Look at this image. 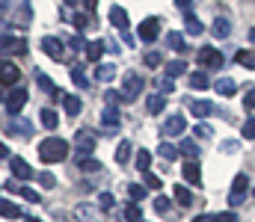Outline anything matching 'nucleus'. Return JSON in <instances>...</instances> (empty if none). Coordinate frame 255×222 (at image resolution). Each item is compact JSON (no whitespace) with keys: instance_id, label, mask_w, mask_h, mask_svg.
<instances>
[{"instance_id":"f257e3e1","label":"nucleus","mask_w":255,"mask_h":222,"mask_svg":"<svg viewBox=\"0 0 255 222\" xmlns=\"http://www.w3.org/2000/svg\"><path fill=\"white\" fill-rule=\"evenodd\" d=\"M39 157H42V163H60L68 157V143L63 137H48L39 143Z\"/></svg>"},{"instance_id":"f03ea898","label":"nucleus","mask_w":255,"mask_h":222,"mask_svg":"<svg viewBox=\"0 0 255 222\" xmlns=\"http://www.w3.org/2000/svg\"><path fill=\"white\" fill-rule=\"evenodd\" d=\"M142 92H145V77L136 74V72H128L125 77H122V92H119L122 101H125V104H133Z\"/></svg>"},{"instance_id":"7ed1b4c3","label":"nucleus","mask_w":255,"mask_h":222,"mask_svg":"<svg viewBox=\"0 0 255 222\" xmlns=\"http://www.w3.org/2000/svg\"><path fill=\"white\" fill-rule=\"evenodd\" d=\"M95 143H98L95 131H92V128H80V131L74 134V151H77V157H89V154L95 151Z\"/></svg>"},{"instance_id":"20e7f679","label":"nucleus","mask_w":255,"mask_h":222,"mask_svg":"<svg viewBox=\"0 0 255 222\" xmlns=\"http://www.w3.org/2000/svg\"><path fill=\"white\" fill-rule=\"evenodd\" d=\"M27 98H30V95H27V89H12V92L3 98V104H6V113H9V116H18V113L27 107Z\"/></svg>"},{"instance_id":"39448f33","label":"nucleus","mask_w":255,"mask_h":222,"mask_svg":"<svg viewBox=\"0 0 255 222\" xmlns=\"http://www.w3.org/2000/svg\"><path fill=\"white\" fill-rule=\"evenodd\" d=\"M247 190H250V178L241 172L235 181H232V193H229V205L232 208H238V205H244V199H247Z\"/></svg>"},{"instance_id":"423d86ee","label":"nucleus","mask_w":255,"mask_h":222,"mask_svg":"<svg viewBox=\"0 0 255 222\" xmlns=\"http://www.w3.org/2000/svg\"><path fill=\"white\" fill-rule=\"evenodd\" d=\"M196 63L202 69H223V54H220V48H202L196 54Z\"/></svg>"},{"instance_id":"0eeeda50","label":"nucleus","mask_w":255,"mask_h":222,"mask_svg":"<svg viewBox=\"0 0 255 222\" xmlns=\"http://www.w3.org/2000/svg\"><path fill=\"white\" fill-rule=\"evenodd\" d=\"M42 51H45L51 60H57V63L65 60V42L57 39V36H45V39H42Z\"/></svg>"},{"instance_id":"6e6552de","label":"nucleus","mask_w":255,"mask_h":222,"mask_svg":"<svg viewBox=\"0 0 255 222\" xmlns=\"http://www.w3.org/2000/svg\"><path fill=\"white\" fill-rule=\"evenodd\" d=\"M160 36V21L157 18H145L142 24H139V39L142 42H154Z\"/></svg>"},{"instance_id":"1a4fd4ad","label":"nucleus","mask_w":255,"mask_h":222,"mask_svg":"<svg viewBox=\"0 0 255 222\" xmlns=\"http://www.w3.org/2000/svg\"><path fill=\"white\" fill-rule=\"evenodd\" d=\"M12 175H15L18 181H30V178H36L33 166H30L24 157H12Z\"/></svg>"},{"instance_id":"9d476101","label":"nucleus","mask_w":255,"mask_h":222,"mask_svg":"<svg viewBox=\"0 0 255 222\" xmlns=\"http://www.w3.org/2000/svg\"><path fill=\"white\" fill-rule=\"evenodd\" d=\"M18 80H21V72H18V66L3 60V63H0V83H3V86H15Z\"/></svg>"},{"instance_id":"9b49d317","label":"nucleus","mask_w":255,"mask_h":222,"mask_svg":"<svg viewBox=\"0 0 255 222\" xmlns=\"http://www.w3.org/2000/svg\"><path fill=\"white\" fill-rule=\"evenodd\" d=\"M184 128H187V119L178 116V113L163 122V134H166V137H178V134H184Z\"/></svg>"},{"instance_id":"f8f14e48","label":"nucleus","mask_w":255,"mask_h":222,"mask_svg":"<svg viewBox=\"0 0 255 222\" xmlns=\"http://www.w3.org/2000/svg\"><path fill=\"white\" fill-rule=\"evenodd\" d=\"M0 51H9V54H27V39H18V36H3L0 39Z\"/></svg>"},{"instance_id":"ddd939ff","label":"nucleus","mask_w":255,"mask_h":222,"mask_svg":"<svg viewBox=\"0 0 255 222\" xmlns=\"http://www.w3.org/2000/svg\"><path fill=\"white\" fill-rule=\"evenodd\" d=\"M163 107H166V95H163V92H154V95L145 98V110H148L151 116H160Z\"/></svg>"},{"instance_id":"4468645a","label":"nucleus","mask_w":255,"mask_h":222,"mask_svg":"<svg viewBox=\"0 0 255 222\" xmlns=\"http://www.w3.org/2000/svg\"><path fill=\"white\" fill-rule=\"evenodd\" d=\"M190 113L193 119H208L214 113V104L211 101H190Z\"/></svg>"},{"instance_id":"2eb2a0df","label":"nucleus","mask_w":255,"mask_h":222,"mask_svg":"<svg viewBox=\"0 0 255 222\" xmlns=\"http://www.w3.org/2000/svg\"><path fill=\"white\" fill-rule=\"evenodd\" d=\"M211 33H214V39H229V36H232V24H229V18H214Z\"/></svg>"},{"instance_id":"dca6fc26","label":"nucleus","mask_w":255,"mask_h":222,"mask_svg":"<svg viewBox=\"0 0 255 222\" xmlns=\"http://www.w3.org/2000/svg\"><path fill=\"white\" fill-rule=\"evenodd\" d=\"M101 57H104V42H101V39H95V42H86V60L98 66V60H101Z\"/></svg>"},{"instance_id":"f3484780","label":"nucleus","mask_w":255,"mask_h":222,"mask_svg":"<svg viewBox=\"0 0 255 222\" xmlns=\"http://www.w3.org/2000/svg\"><path fill=\"white\" fill-rule=\"evenodd\" d=\"M6 190H12V193H18L21 199H27V202H33V205L39 202V193H36V190H30L27 184H24V187H18L15 181H9V184H6Z\"/></svg>"},{"instance_id":"a211bd4d","label":"nucleus","mask_w":255,"mask_h":222,"mask_svg":"<svg viewBox=\"0 0 255 222\" xmlns=\"http://www.w3.org/2000/svg\"><path fill=\"white\" fill-rule=\"evenodd\" d=\"M184 181L193 184V187H199V181H202V169L196 166V160H187V163H184Z\"/></svg>"},{"instance_id":"6ab92c4d","label":"nucleus","mask_w":255,"mask_h":222,"mask_svg":"<svg viewBox=\"0 0 255 222\" xmlns=\"http://www.w3.org/2000/svg\"><path fill=\"white\" fill-rule=\"evenodd\" d=\"M172 190H175V202H178L181 208H190V205H193V193H190V187H187V184H175Z\"/></svg>"},{"instance_id":"aec40b11","label":"nucleus","mask_w":255,"mask_h":222,"mask_svg":"<svg viewBox=\"0 0 255 222\" xmlns=\"http://www.w3.org/2000/svg\"><path fill=\"white\" fill-rule=\"evenodd\" d=\"M235 63L244 66V69H250V72H255V48H250V51H238V54H235Z\"/></svg>"},{"instance_id":"412c9836","label":"nucleus","mask_w":255,"mask_h":222,"mask_svg":"<svg viewBox=\"0 0 255 222\" xmlns=\"http://www.w3.org/2000/svg\"><path fill=\"white\" fill-rule=\"evenodd\" d=\"M110 21H113V27H119L122 33L128 30V12L122 6H113V9H110Z\"/></svg>"},{"instance_id":"4be33fe9","label":"nucleus","mask_w":255,"mask_h":222,"mask_svg":"<svg viewBox=\"0 0 255 222\" xmlns=\"http://www.w3.org/2000/svg\"><path fill=\"white\" fill-rule=\"evenodd\" d=\"M101 122H104V128H116V125H119V107H116V104H107Z\"/></svg>"},{"instance_id":"5701e85b","label":"nucleus","mask_w":255,"mask_h":222,"mask_svg":"<svg viewBox=\"0 0 255 222\" xmlns=\"http://www.w3.org/2000/svg\"><path fill=\"white\" fill-rule=\"evenodd\" d=\"M39 119H42V128H48V131H54V128L60 125V116H57L51 107H45V110L39 113Z\"/></svg>"},{"instance_id":"b1692460","label":"nucleus","mask_w":255,"mask_h":222,"mask_svg":"<svg viewBox=\"0 0 255 222\" xmlns=\"http://www.w3.org/2000/svg\"><path fill=\"white\" fill-rule=\"evenodd\" d=\"M166 45H169L175 54H184V51H187V45H184V36H181V33H166Z\"/></svg>"},{"instance_id":"393cba45","label":"nucleus","mask_w":255,"mask_h":222,"mask_svg":"<svg viewBox=\"0 0 255 222\" xmlns=\"http://www.w3.org/2000/svg\"><path fill=\"white\" fill-rule=\"evenodd\" d=\"M214 89H217V95H235V92H238L235 80H229V77H220V80L214 83Z\"/></svg>"},{"instance_id":"a878e982","label":"nucleus","mask_w":255,"mask_h":222,"mask_svg":"<svg viewBox=\"0 0 255 222\" xmlns=\"http://www.w3.org/2000/svg\"><path fill=\"white\" fill-rule=\"evenodd\" d=\"M6 131H9V134H21V137H30V134H33V125H30V122H15V119H12V122L6 125Z\"/></svg>"},{"instance_id":"bb28decb","label":"nucleus","mask_w":255,"mask_h":222,"mask_svg":"<svg viewBox=\"0 0 255 222\" xmlns=\"http://www.w3.org/2000/svg\"><path fill=\"white\" fill-rule=\"evenodd\" d=\"M63 101H65V113H68V116H77V113L83 110V101H80L77 95H65Z\"/></svg>"},{"instance_id":"cd10ccee","label":"nucleus","mask_w":255,"mask_h":222,"mask_svg":"<svg viewBox=\"0 0 255 222\" xmlns=\"http://www.w3.org/2000/svg\"><path fill=\"white\" fill-rule=\"evenodd\" d=\"M184 30H187L190 36H202V33H205V27H202V21H199L196 15H187V18H184Z\"/></svg>"},{"instance_id":"c85d7f7f","label":"nucleus","mask_w":255,"mask_h":222,"mask_svg":"<svg viewBox=\"0 0 255 222\" xmlns=\"http://www.w3.org/2000/svg\"><path fill=\"white\" fill-rule=\"evenodd\" d=\"M184 72H187V63H184V60H172V63L166 66V77H172V80L181 77Z\"/></svg>"},{"instance_id":"c756f323","label":"nucleus","mask_w":255,"mask_h":222,"mask_svg":"<svg viewBox=\"0 0 255 222\" xmlns=\"http://www.w3.org/2000/svg\"><path fill=\"white\" fill-rule=\"evenodd\" d=\"M0 217H6V220H18L21 217V211L12 205V202H6V199H0Z\"/></svg>"},{"instance_id":"7c9ffc66","label":"nucleus","mask_w":255,"mask_h":222,"mask_svg":"<svg viewBox=\"0 0 255 222\" xmlns=\"http://www.w3.org/2000/svg\"><path fill=\"white\" fill-rule=\"evenodd\" d=\"M208 86H211V80H208L205 72H193L190 74V89H208Z\"/></svg>"},{"instance_id":"2f4dec72","label":"nucleus","mask_w":255,"mask_h":222,"mask_svg":"<svg viewBox=\"0 0 255 222\" xmlns=\"http://www.w3.org/2000/svg\"><path fill=\"white\" fill-rule=\"evenodd\" d=\"M133 160H136V169H139V172H148V169H151V154H148L145 148H142V151H136V157H133Z\"/></svg>"},{"instance_id":"473e14b6","label":"nucleus","mask_w":255,"mask_h":222,"mask_svg":"<svg viewBox=\"0 0 255 222\" xmlns=\"http://www.w3.org/2000/svg\"><path fill=\"white\" fill-rule=\"evenodd\" d=\"M130 154H133V146H130V143H128V140H122V146L116 148V160H119V163H122V166H125L128 160H130Z\"/></svg>"},{"instance_id":"72a5a7b5","label":"nucleus","mask_w":255,"mask_h":222,"mask_svg":"<svg viewBox=\"0 0 255 222\" xmlns=\"http://www.w3.org/2000/svg\"><path fill=\"white\" fill-rule=\"evenodd\" d=\"M154 211H157L160 217H169V214H172V205H169V199H166V196H157V199H154Z\"/></svg>"},{"instance_id":"f704fd0d","label":"nucleus","mask_w":255,"mask_h":222,"mask_svg":"<svg viewBox=\"0 0 255 222\" xmlns=\"http://www.w3.org/2000/svg\"><path fill=\"white\" fill-rule=\"evenodd\" d=\"M178 151H181V154H184L187 160H196V157H199V146H196L193 140H187V143H181V146H178Z\"/></svg>"},{"instance_id":"c9c22d12","label":"nucleus","mask_w":255,"mask_h":222,"mask_svg":"<svg viewBox=\"0 0 255 222\" xmlns=\"http://www.w3.org/2000/svg\"><path fill=\"white\" fill-rule=\"evenodd\" d=\"M157 154H160L163 160H175V157H178V148L172 146V143H160V148H157Z\"/></svg>"},{"instance_id":"e433bc0d","label":"nucleus","mask_w":255,"mask_h":222,"mask_svg":"<svg viewBox=\"0 0 255 222\" xmlns=\"http://www.w3.org/2000/svg\"><path fill=\"white\" fill-rule=\"evenodd\" d=\"M95 77H98V80H104V83H110V80H116V69H113V66H98Z\"/></svg>"},{"instance_id":"4c0bfd02","label":"nucleus","mask_w":255,"mask_h":222,"mask_svg":"<svg viewBox=\"0 0 255 222\" xmlns=\"http://www.w3.org/2000/svg\"><path fill=\"white\" fill-rule=\"evenodd\" d=\"M125 220L128 222H142V211L136 208V202H130V205L125 208Z\"/></svg>"},{"instance_id":"58836bf2","label":"nucleus","mask_w":255,"mask_h":222,"mask_svg":"<svg viewBox=\"0 0 255 222\" xmlns=\"http://www.w3.org/2000/svg\"><path fill=\"white\" fill-rule=\"evenodd\" d=\"M71 83H74V86H80V89H86V86H89V80H86L83 69H77V66L71 69Z\"/></svg>"},{"instance_id":"ea45409f","label":"nucleus","mask_w":255,"mask_h":222,"mask_svg":"<svg viewBox=\"0 0 255 222\" xmlns=\"http://www.w3.org/2000/svg\"><path fill=\"white\" fill-rule=\"evenodd\" d=\"M128 196H130V202H142L145 199V187L142 184H130L128 187Z\"/></svg>"},{"instance_id":"a19ab883","label":"nucleus","mask_w":255,"mask_h":222,"mask_svg":"<svg viewBox=\"0 0 255 222\" xmlns=\"http://www.w3.org/2000/svg\"><path fill=\"white\" fill-rule=\"evenodd\" d=\"M74 214H77V220H80V222H89V220H92V214H95V208H89V205H77V211H74Z\"/></svg>"},{"instance_id":"79ce46f5","label":"nucleus","mask_w":255,"mask_h":222,"mask_svg":"<svg viewBox=\"0 0 255 222\" xmlns=\"http://www.w3.org/2000/svg\"><path fill=\"white\" fill-rule=\"evenodd\" d=\"M39 184H42L45 190H54V187H57V178H54L51 172H42V175H39Z\"/></svg>"},{"instance_id":"37998d69","label":"nucleus","mask_w":255,"mask_h":222,"mask_svg":"<svg viewBox=\"0 0 255 222\" xmlns=\"http://www.w3.org/2000/svg\"><path fill=\"white\" fill-rule=\"evenodd\" d=\"M241 134H244V140H255V119H247V122H244Z\"/></svg>"},{"instance_id":"c03bdc74","label":"nucleus","mask_w":255,"mask_h":222,"mask_svg":"<svg viewBox=\"0 0 255 222\" xmlns=\"http://www.w3.org/2000/svg\"><path fill=\"white\" fill-rule=\"evenodd\" d=\"M160 63H163V57H160L157 51H151V54H145V66H148V69H157Z\"/></svg>"},{"instance_id":"a18cd8bd","label":"nucleus","mask_w":255,"mask_h":222,"mask_svg":"<svg viewBox=\"0 0 255 222\" xmlns=\"http://www.w3.org/2000/svg\"><path fill=\"white\" fill-rule=\"evenodd\" d=\"M80 169H83V172H98V169H101V163H98V160H92V157H86V160H80Z\"/></svg>"},{"instance_id":"49530a36","label":"nucleus","mask_w":255,"mask_h":222,"mask_svg":"<svg viewBox=\"0 0 255 222\" xmlns=\"http://www.w3.org/2000/svg\"><path fill=\"white\" fill-rule=\"evenodd\" d=\"M74 27H77V33H80V30H86V27H89V15L77 12V15H74Z\"/></svg>"},{"instance_id":"de8ad7c7","label":"nucleus","mask_w":255,"mask_h":222,"mask_svg":"<svg viewBox=\"0 0 255 222\" xmlns=\"http://www.w3.org/2000/svg\"><path fill=\"white\" fill-rule=\"evenodd\" d=\"M98 205H101V208H104V211H110V208H113V205H116V199H113V196H110V193H101V196H98Z\"/></svg>"},{"instance_id":"09e8293b","label":"nucleus","mask_w":255,"mask_h":222,"mask_svg":"<svg viewBox=\"0 0 255 222\" xmlns=\"http://www.w3.org/2000/svg\"><path fill=\"white\" fill-rule=\"evenodd\" d=\"M244 107H247V110H255V86L244 95Z\"/></svg>"},{"instance_id":"8fccbe9b","label":"nucleus","mask_w":255,"mask_h":222,"mask_svg":"<svg viewBox=\"0 0 255 222\" xmlns=\"http://www.w3.org/2000/svg\"><path fill=\"white\" fill-rule=\"evenodd\" d=\"M142 175H145V184H148V187H154V190L160 187V178H157V175H151V172H142Z\"/></svg>"},{"instance_id":"3c124183","label":"nucleus","mask_w":255,"mask_h":222,"mask_svg":"<svg viewBox=\"0 0 255 222\" xmlns=\"http://www.w3.org/2000/svg\"><path fill=\"white\" fill-rule=\"evenodd\" d=\"M193 222H220V214H202V217H196Z\"/></svg>"},{"instance_id":"603ef678","label":"nucleus","mask_w":255,"mask_h":222,"mask_svg":"<svg viewBox=\"0 0 255 222\" xmlns=\"http://www.w3.org/2000/svg\"><path fill=\"white\" fill-rule=\"evenodd\" d=\"M68 45H71V51H86V45H83V39H80V36H74Z\"/></svg>"},{"instance_id":"864d4df0","label":"nucleus","mask_w":255,"mask_h":222,"mask_svg":"<svg viewBox=\"0 0 255 222\" xmlns=\"http://www.w3.org/2000/svg\"><path fill=\"white\" fill-rule=\"evenodd\" d=\"M172 89H175V86H172V77H163V80H160V92L166 95V92H172Z\"/></svg>"},{"instance_id":"5fc2aeb1","label":"nucleus","mask_w":255,"mask_h":222,"mask_svg":"<svg viewBox=\"0 0 255 222\" xmlns=\"http://www.w3.org/2000/svg\"><path fill=\"white\" fill-rule=\"evenodd\" d=\"M220 222H238V217L232 211H226V214H220Z\"/></svg>"},{"instance_id":"6e6d98bb","label":"nucleus","mask_w":255,"mask_h":222,"mask_svg":"<svg viewBox=\"0 0 255 222\" xmlns=\"http://www.w3.org/2000/svg\"><path fill=\"white\" fill-rule=\"evenodd\" d=\"M39 83H42V86H45V89H51V92H54V89H57V86H54V83H51V80H48V77H45V74H42V77H39Z\"/></svg>"},{"instance_id":"4d7b16f0","label":"nucleus","mask_w":255,"mask_h":222,"mask_svg":"<svg viewBox=\"0 0 255 222\" xmlns=\"http://www.w3.org/2000/svg\"><path fill=\"white\" fill-rule=\"evenodd\" d=\"M196 137H202V140H205V137H211V131H208L205 125H199V128H196Z\"/></svg>"},{"instance_id":"13d9d810","label":"nucleus","mask_w":255,"mask_h":222,"mask_svg":"<svg viewBox=\"0 0 255 222\" xmlns=\"http://www.w3.org/2000/svg\"><path fill=\"white\" fill-rule=\"evenodd\" d=\"M83 6H86V9H89V12H92V9H95V6H98V0H83Z\"/></svg>"},{"instance_id":"bf43d9fd","label":"nucleus","mask_w":255,"mask_h":222,"mask_svg":"<svg viewBox=\"0 0 255 222\" xmlns=\"http://www.w3.org/2000/svg\"><path fill=\"white\" fill-rule=\"evenodd\" d=\"M175 3H178V6H181V9H187V6H190L193 0H175Z\"/></svg>"},{"instance_id":"052dcab7","label":"nucleus","mask_w":255,"mask_h":222,"mask_svg":"<svg viewBox=\"0 0 255 222\" xmlns=\"http://www.w3.org/2000/svg\"><path fill=\"white\" fill-rule=\"evenodd\" d=\"M6 154H9V148H6V146H0V157H6Z\"/></svg>"},{"instance_id":"680f3d73","label":"nucleus","mask_w":255,"mask_h":222,"mask_svg":"<svg viewBox=\"0 0 255 222\" xmlns=\"http://www.w3.org/2000/svg\"><path fill=\"white\" fill-rule=\"evenodd\" d=\"M250 42H253V45H255V27H253V30H250Z\"/></svg>"},{"instance_id":"e2e57ef3","label":"nucleus","mask_w":255,"mask_h":222,"mask_svg":"<svg viewBox=\"0 0 255 222\" xmlns=\"http://www.w3.org/2000/svg\"><path fill=\"white\" fill-rule=\"evenodd\" d=\"M27 222H42V220H36V217H27Z\"/></svg>"},{"instance_id":"0e129e2a","label":"nucleus","mask_w":255,"mask_h":222,"mask_svg":"<svg viewBox=\"0 0 255 222\" xmlns=\"http://www.w3.org/2000/svg\"><path fill=\"white\" fill-rule=\"evenodd\" d=\"M253 196H255V190H253Z\"/></svg>"}]
</instances>
